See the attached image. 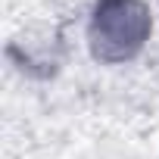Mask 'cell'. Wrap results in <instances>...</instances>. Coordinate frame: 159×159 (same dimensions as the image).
<instances>
[{"instance_id": "1", "label": "cell", "mask_w": 159, "mask_h": 159, "mask_svg": "<svg viewBox=\"0 0 159 159\" xmlns=\"http://www.w3.org/2000/svg\"><path fill=\"white\" fill-rule=\"evenodd\" d=\"M147 31H150V16L137 0H100L91 25L97 56L103 59L131 56L134 50H140Z\"/></svg>"}]
</instances>
